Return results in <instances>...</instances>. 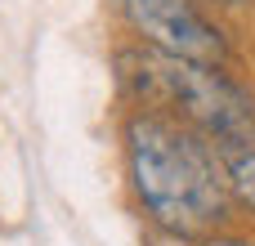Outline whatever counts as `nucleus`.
<instances>
[{
	"label": "nucleus",
	"mask_w": 255,
	"mask_h": 246,
	"mask_svg": "<svg viewBox=\"0 0 255 246\" xmlns=\"http://www.w3.org/2000/svg\"><path fill=\"white\" fill-rule=\"evenodd\" d=\"M202 4H211V9H247L251 0H202Z\"/></svg>",
	"instance_id": "423d86ee"
},
{
	"label": "nucleus",
	"mask_w": 255,
	"mask_h": 246,
	"mask_svg": "<svg viewBox=\"0 0 255 246\" xmlns=\"http://www.w3.org/2000/svg\"><path fill=\"white\" fill-rule=\"evenodd\" d=\"M197 246H255V233H215V238H206V242H197Z\"/></svg>",
	"instance_id": "39448f33"
},
{
	"label": "nucleus",
	"mask_w": 255,
	"mask_h": 246,
	"mask_svg": "<svg viewBox=\"0 0 255 246\" xmlns=\"http://www.w3.org/2000/svg\"><path fill=\"white\" fill-rule=\"evenodd\" d=\"M126 143V179L143 211V220L170 242L197 246L229 229V152L215 148L193 125L134 108L121 125Z\"/></svg>",
	"instance_id": "f257e3e1"
},
{
	"label": "nucleus",
	"mask_w": 255,
	"mask_h": 246,
	"mask_svg": "<svg viewBox=\"0 0 255 246\" xmlns=\"http://www.w3.org/2000/svg\"><path fill=\"white\" fill-rule=\"evenodd\" d=\"M229 197H233V211L255 220V143L229 152Z\"/></svg>",
	"instance_id": "20e7f679"
},
{
	"label": "nucleus",
	"mask_w": 255,
	"mask_h": 246,
	"mask_svg": "<svg viewBox=\"0 0 255 246\" xmlns=\"http://www.w3.org/2000/svg\"><path fill=\"white\" fill-rule=\"evenodd\" d=\"M117 76L134 108L166 112L224 152L255 143V94L224 63L166 54L139 40L117 54Z\"/></svg>",
	"instance_id": "f03ea898"
},
{
	"label": "nucleus",
	"mask_w": 255,
	"mask_h": 246,
	"mask_svg": "<svg viewBox=\"0 0 255 246\" xmlns=\"http://www.w3.org/2000/svg\"><path fill=\"white\" fill-rule=\"evenodd\" d=\"M112 9L152 49L202 63H229V36L202 0H112Z\"/></svg>",
	"instance_id": "7ed1b4c3"
}]
</instances>
